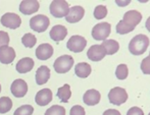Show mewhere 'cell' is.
Returning <instances> with one entry per match:
<instances>
[{"label": "cell", "mask_w": 150, "mask_h": 115, "mask_svg": "<svg viewBox=\"0 0 150 115\" xmlns=\"http://www.w3.org/2000/svg\"><path fill=\"white\" fill-rule=\"evenodd\" d=\"M108 100L113 105H122V104L126 103L127 100H128V93L122 88L115 87L109 91Z\"/></svg>", "instance_id": "obj_4"}, {"label": "cell", "mask_w": 150, "mask_h": 115, "mask_svg": "<svg viewBox=\"0 0 150 115\" xmlns=\"http://www.w3.org/2000/svg\"><path fill=\"white\" fill-rule=\"evenodd\" d=\"M107 15V8L104 5H98L94 9V18L96 20H102Z\"/></svg>", "instance_id": "obj_29"}, {"label": "cell", "mask_w": 150, "mask_h": 115, "mask_svg": "<svg viewBox=\"0 0 150 115\" xmlns=\"http://www.w3.org/2000/svg\"><path fill=\"white\" fill-rule=\"evenodd\" d=\"M149 115H150V113H149Z\"/></svg>", "instance_id": "obj_39"}, {"label": "cell", "mask_w": 150, "mask_h": 115, "mask_svg": "<svg viewBox=\"0 0 150 115\" xmlns=\"http://www.w3.org/2000/svg\"><path fill=\"white\" fill-rule=\"evenodd\" d=\"M91 72H92L91 66L88 63H86V62H80L75 67L76 76L81 77V79H86V77H88L90 76Z\"/></svg>", "instance_id": "obj_21"}, {"label": "cell", "mask_w": 150, "mask_h": 115, "mask_svg": "<svg viewBox=\"0 0 150 115\" xmlns=\"http://www.w3.org/2000/svg\"><path fill=\"white\" fill-rule=\"evenodd\" d=\"M149 55H150V54H149Z\"/></svg>", "instance_id": "obj_40"}, {"label": "cell", "mask_w": 150, "mask_h": 115, "mask_svg": "<svg viewBox=\"0 0 150 115\" xmlns=\"http://www.w3.org/2000/svg\"><path fill=\"white\" fill-rule=\"evenodd\" d=\"M12 108V101L8 97H1L0 98V113L4 114L7 113Z\"/></svg>", "instance_id": "obj_24"}, {"label": "cell", "mask_w": 150, "mask_h": 115, "mask_svg": "<svg viewBox=\"0 0 150 115\" xmlns=\"http://www.w3.org/2000/svg\"><path fill=\"white\" fill-rule=\"evenodd\" d=\"M117 4L119 6H126V5H129L130 4V0H125V1H120V0H117Z\"/></svg>", "instance_id": "obj_36"}, {"label": "cell", "mask_w": 150, "mask_h": 115, "mask_svg": "<svg viewBox=\"0 0 150 115\" xmlns=\"http://www.w3.org/2000/svg\"><path fill=\"white\" fill-rule=\"evenodd\" d=\"M129 74L128 66L126 64H120L115 70V76L119 79H126Z\"/></svg>", "instance_id": "obj_28"}, {"label": "cell", "mask_w": 150, "mask_h": 115, "mask_svg": "<svg viewBox=\"0 0 150 115\" xmlns=\"http://www.w3.org/2000/svg\"><path fill=\"white\" fill-rule=\"evenodd\" d=\"M103 115H120V111H117L115 109H108L103 112Z\"/></svg>", "instance_id": "obj_35"}, {"label": "cell", "mask_w": 150, "mask_h": 115, "mask_svg": "<svg viewBox=\"0 0 150 115\" xmlns=\"http://www.w3.org/2000/svg\"><path fill=\"white\" fill-rule=\"evenodd\" d=\"M34 60L30 57H25L23 59H21L20 61L16 63V72L20 74H26L33 69L34 67Z\"/></svg>", "instance_id": "obj_19"}, {"label": "cell", "mask_w": 150, "mask_h": 115, "mask_svg": "<svg viewBox=\"0 0 150 115\" xmlns=\"http://www.w3.org/2000/svg\"><path fill=\"white\" fill-rule=\"evenodd\" d=\"M33 112L34 108L31 105H23L14 111L13 115H32Z\"/></svg>", "instance_id": "obj_30"}, {"label": "cell", "mask_w": 150, "mask_h": 115, "mask_svg": "<svg viewBox=\"0 0 150 115\" xmlns=\"http://www.w3.org/2000/svg\"><path fill=\"white\" fill-rule=\"evenodd\" d=\"M69 115H85V109L80 105H75L71 108Z\"/></svg>", "instance_id": "obj_33"}, {"label": "cell", "mask_w": 150, "mask_h": 115, "mask_svg": "<svg viewBox=\"0 0 150 115\" xmlns=\"http://www.w3.org/2000/svg\"><path fill=\"white\" fill-rule=\"evenodd\" d=\"M84 14H85V10L82 6H73V7L69 8V12L65 16V20H67V22L75 24V22H80L83 18Z\"/></svg>", "instance_id": "obj_10"}, {"label": "cell", "mask_w": 150, "mask_h": 115, "mask_svg": "<svg viewBox=\"0 0 150 115\" xmlns=\"http://www.w3.org/2000/svg\"><path fill=\"white\" fill-rule=\"evenodd\" d=\"M50 13L54 16V18H63L67 16V12L69 10V5L67 1L64 0H54L50 4Z\"/></svg>", "instance_id": "obj_2"}, {"label": "cell", "mask_w": 150, "mask_h": 115, "mask_svg": "<svg viewBox=\"0 0 150 115\" xmlns=\"http://www.w3.org/2000/svg\"><path fill=\"white\" fill-rule=\"evenodd\" d=\"M106 55L105 49L102 45H93L89 48L87 52V56L92 61H100Z\"/></svg>", "instance_id": "obj_11"}, {"label": "cell", "mask_w": 150, "mask_h": 115, "mask_svg": "<svg viewBox=\"0 0 150 115\" xmlns=\"http://www.w3.org/2000/svg\"><path fill=\"white\" fill-rule=\"evenodd\" d=\"M53 55V47L50 44H41L36 49V56L40 60H47Z\"/></svg>", "instance_id": "obj_16"}, {"label": "cell", "mask_w": 150, "mask_h": 115, "mask_svg": "<svg viewBox=\"0 0 150 115\" xmlns=\"http://www.w3.org/2000/svg\"><path fill=\"white\" fill-rule=\"evenodd\" d=\"M16 58V51L12 47L3 46L0 47V62L3 64H9Z\"/></svg>", "instance_id": "obj_13"}, {"label": "cell", "mask_w": 150, "mask_h": 115, "mask_svg": "<svg viewBox=\"0 0 150 115\" xmlns=\"http://www.w3.org/2000/svg\"><path fill=\"white\" fill-rule=\"evenodd\" d=\"M145 27H146V29L148 30V32H150V16L148 18V20H146V25H145Z\"/></svg>", "instance_id": "obj_37"}, {"label": "cell", "mask_w": 150, "mask_h": 115, "mask_svg": "<svg viewBox=\"0 0 150 115\" xmlns=\"http://www.w3.org/2000/svg\"><path fill=\"white\" fill-rule=\"evenodd\" d=\"M127 115H144V112L139 107H132L128 110Z\"/></svg>", "instance_id": "obj_34"}, {"label": "cell", "mask_w": 150, "mask_h": 115, "mask_svg": "<svg viewBox=\"0 0 150 115\" xmlns=\"http://www.w3.org/2000/svg\"><path fill=\"white\" fill-rule=\"evenodd\" d=\"M9 43V35L4 31H0V47L8 46Z\"/></svg>", "instance_id": "obj_32"}, {"label": "cell", "mask_w": 150, "mask_h": 115, "mask_svg": "<svg viewBox=\"0 0 150 115\" xmlns=\"http://www.w3.org/2000/svg\"><path fill=\"white\" fill-rule=\"evenodd\" d=\"M149 46V38L143 34L137 35L130 41L129 50L133 55H142Z\"/></svg>", "instance_id": "obj_1"}, {"label": "cell", "mask_w": 150, "mask_h": 115, "mask_svg": "<svg viewBox=\"0 0 150 115\" xmlns=\"http://www.w3.org/2000/svg\"><path fill=\"white\" fill-rule=\"evenodd\" d=\"M50 79V69L45 65H42L36 72V83L37 85H44Z\"/></svg>", "instance_id": "obj_20"}, {"label": "cell", "mask_w": 150, "mask_h": 115, "mask_svg": "<svg viewBox=\"0 0 150 115\" xmlns=\"http://www.w3.org/2000/svg\"><path fill=\"white\" fill-rule=\"evenodd\" d=\"M22 43L24 44V46H26L27 48H33L34 46H35V44L37 43V39H36V37L34 36V35L28 33V34L23 36Z\"/></svg>", "instance_id": "obj_26"}, {"label": "cell", "mask_w": 150, "mask_h": 115, "mask_svg": "<svg viewBox=\"0 0 150 115\" xmlns=\"http://www.w3.org/2000/svg\"><path fill=\"white\" fill-rule=\"evenodd\" d=\"M74 65V58L71 55H62L54 61L53 67L57 74H65L69 72Z\"/></svg>", "instance_id": "obj_3"}, {"label": "cell", "mask_w": 150, "mask_h": 115, "mask_svg": "<svg viewBox=\"0 0 150 115\" xmlns=\"http://www.w3.org/2000/svg\"><path fill=\"white\" fill-rule=\"evenodd\" d=\"M141 70L144 74H150V55L142 60L141 62Z\"/></svg>", "instance_id": "obj_31"}, {"label": "cell", "mask_w": 150, "mask_h": 115, "mask_svg": "<svg viewBox=\"0 0 150 115\" xmlns=\"http://www.w3.org/2000/svg\"><path fill=\"white\" fill-rule=\"evenodd\" d=\"M86 45H87V41H86V39L82 36L71 37L67 43V49L71 52H75V53L82 52L84 49H85Z\"/></svg>", "instance_id": "obj_8"}, {"label": "cell", "mask_w": 150, "mask_h": 115, "mask_svg": "<svg viewBox=\"0 0 150 115\" xmlns=\"http://www.w3.org/2000/svg\"><path fill=\"white\" fill-rule=\"evenodd\" d=\"M40 7V4L36 0H24L20 4V11L26 15L33 14L34 12L38 11Z\"/></svg>", "instance_id": "obj_12"}, {"label": "cell", "mask_w": 150, "mask_h": 115, "mask_svg": "<svg viewBox=\"0 0 150 115\" xmlns=\"http://www.w3.org/2000/svg\"><path fill=\"white\" fill-rule=\"evenodd\" d=\"M71 96V87L69 85H63L62 87H60L57 91V97L63 103H67Z\"/></svg>", "instance_id": "obj_23"}, {"label": "cell", "mask_w": 150, "mask_h": 115, "mask_svg": "<svg viewBox=\"0 0 150 115\" xmlns=\"http://www.w3.org/2000/svg\"><path fill=\"white\" fill-rule=\"evenodd\" d=\"M141 20H142V14L139 11H137V10L127 11L124 15V18H122V20L127 25H129L130 27H133V28H135L137 25L140 24Z\"/></svg>", "instance_id": "obj_14"}, {"label": "cell", "mask_w": 150, "mask_h": 115, "mask_svg": "<svg viewBox=\"0 0 150 115\" xmlns=\"http://www.w3.org/2000/svg\"><path fill=\"white\" fill-rule=\"evenodd\" d=\"M110 32L111 27L108 22H100L92 29V37L97 41H105L110 35Z\"/></svg>", "instance_id": "obj_6"}, {"label": "cell", "mask_w": 150, "mask_h": 115, "mask_svg": "<svg viewBox=\"0 0 150 115\" xmlns=\"http://www.w3.org/2000/svg\"><path fill=\"white\" fill-rule=\"evenodd\" d=\"M44 115H65V109L62 106L53 105L46 110Z\"/></svg>", "instance_id": "obj_27"}, {"label": "cell", "mask_w": 150, "mask_h": 115, "mask_svg": "<svg viewBox=\"0 0 150 115\" xmlns=\"http://www.w3.org/2000/svg\"><path fill=\"white\" fill-rule=\"evenodd\" d=\"M101 45L105 49L106 55H113L120 49V44L115 40H105V41H103V43Z\"/></svg>", "instance_id": "obj_22"}, {"label": "cell", "mask_w": 150, "mask_h": 115, "mask_svg": "<svg viewBox=\"0 0 150 115\" xmlns=\"http://www.w3.org/2000/svg\"><path fill=\"white\" fill-rule=\"evenodd\" d=\"M0 92H1V85H0Z\"/></svg>", "instance_id": "obj_38"}, {"label": "cell", "mask_w": 150, "mask_h": 115, "mask_svg": "<svg viewBox=\"0 0 150 115\" xmlns=\"http://www.w3.org/2000/svg\"><path fill=\"white\" fill-rule=\"evenodd\" d=\"M134 29L135 28L127 25L122 20H120V22L117 25V33L120 35H125V34H128V33H131L134 31Z\"/></svg>", "instance_id": "obj_25"}, {"label": "cell", "mask_w": 150, "mask_h": 115, "mask_svg": "<svg viewBox=\"0 0 150 115\" xmlns=\"http://www.w3.org/2000/svg\"><path fill=\"white\" fill-rule=\"evenodd\" d=\"M100 99H101V95L97 90H94V89H91V90H88L83 96V101L86 105L88 106H94V105H97V104L100 102Z\"/></svg>", "instance_id": "obj_15"}, {"label": "cell", "mask_w": 150, "mask_h": 115, "mask_svg": "<svg viewBox=\"0 0 150 115\" xmlns=\"http://www.w3.org/2000/svg\"><path fill=\"white\" fill-rule=\"evenodd\" d=\"M1 25L5 28L11 29V30H16L22 24V18L16 13L12 12H7V13L3 14L1 16Z\"/></svg>", "instance_id": "obj_7"}, {"label": "cell", "mask_w": 150, "mask_h": 115, "mask_svg": "<svg viewBox=\"0 0 150 115\" xmlns=\"http://www.w3.org/2000/svg\"><path fill=\"white\" fill-rule=\"evenodd\" d=\"M50 38L55 42H60L67 37V30L64 26H61V25H56L53 28L51 29L49 33Z\"/></svg>", "instance_id": "obj_18"}, {"label": "cell", "mask_w": 150, "mask_h": 115, "mask_svg": "<svg viewBox=\"0 0 150 115\" xmlns=\"http://www.w3.org/2000/svg\"><path fill=\"white\" fill-rule=\"evenodd\" d=\"M49 18L46 15H43V14H38V15H35L30 20L31 29L37 33L45 32L49 27Z\"/></svg>", "instance_id": "obj_5"}, {"label": "cell", "mask_w": 150, "mask_h": 115, "mask_svg": "<svg viewBox=\"0 0 150 115\" xmlns=\"http://www.w3.org/2000/svg\"><path fill=\"white\" fill-rule=\"evenodd\" d=\"M52 101V92L49 89H43L37 93L35 102L39 106H46Z\"/></svg>", "instance_id": "obj_17"}, {"label": "cell", "mask_w": 150, "mask_h": 115, "mask_svg": "<svg viewBox=\"0 0 150 115\" xmlns=\"http://www.w3.org/2000/svg\"><path fill=\"white\" fill-rule=\"evenodd\" d=\"M10 91H11L12 95L16 98H23L26 96L27 92H28V85L24 79H16L13 83H11L10 87Z\"/></svg>", "instance_id": "obj_9"}]
</instances>
